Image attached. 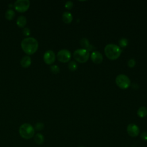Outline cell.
Here are the masks:
<instances>
[{
    "instance_id": "cell-7",
    "label": "cell",
    "mask_w": 147,
    "mask_h": 147,
    "mask_svg": "<svg viewBox=\"0 0 147 147\" xmlns=\"http://www.w3.org/2000/svg\"><path fill=\"white\" fill-rule=\"evenodd\" d=\"M57 57L59 61L62 63H67L70 60L71 57V55L68 50L64 49L60 50L57 52Z\"/></svg>"
},
{
    "instance_id": "cell-4",
    "label": "cell",
    "mask_w": 147,
    "mask_h": 147,
    "mask_svg": "<svg viewBox=\"0 0 147 147\" xmlns=\"http://www.w3.org/2000/svg\"><path fill=\"white\" fill-rule=\"evenodd\" d=\"M90 57V52L87 50L82 48L78 49L74 53V57L76 61L83 63L86 62Z\"/></svg>"
},
{
    "instance_id": "cell-15",
    "label": "cell",
    "mask_w": 147,
    "mask_h": 147,
    "mask_svg": "<svg viewBox=\"0 0 147 147\" xmlns=\"http://www.w3.org/2000/svg\"><path fill=\"white\" fill-rule=\"evenodd\" d=\"M137 115L140 118H144L147 115V109L144 106L140 107L137 110Z\"/></svg>"
},
{
    "instance_id": "cell-6",
    "label": "cell",
    "mask_w": 147,
    "mask_h": 147,
    "mask_svg": "<svg viewBox=\"0 0 147 147\" xmlns=\"http://www.w3.org/2000/svg\"><path fill=\"white\" fill-rule=\"evenodd\" d=\"M13 6L18 12H24L29 9L30 1L29 0H17L14 2Z\"/></svg>"
},
{
    "instance_id": "cell-14",
    "label": "cell",
    "mask_w": 147,
    "mask_h": 147,
    "mask_svg": "<svg viewBox=\"0 0 147 147\" xmlns=\"http://www.w3.org/2000/svg\"><path fill=\"white\" fill-rule=\"evenodd\" d=\"M26 22H27V20L25 16H20L17 19V25L20 27V28H24L26 24Z\"/></svg>"
},
{
    "instance_id": "cell-20",
    "label": "cell",
    "mask_w": 147,
    "mask_h": 147,
    "mask_svg": "<svg viewBox=\"0 0 147 147\" xmlns=\"http://www.w3.org/2000/svg\"><path fill=\"white\" fill-rule=\"evenodd\" d=\"M50 69L52 71V73L55 74H57L60 72V68L59 67L56 65H52L50 67Z\"/></svg>"
},
{
    "instance_id": "cell-22",
    "label": "cell",
    "mask_w": 147,
    "mask_h": 147,
    "mask_svg": "<svg viewBox=\"0 0 147 147\" xmlns=\"http://www.w3.org/2000/svg\"><path fill=\"white\" fill-rule=\"evenodd\" d=\"M22 33L26 36H29L30 34V30L28 27L24 28L22 29Z\"/></svg>"
},
{
    "instance_id": "cell-3",
    "label": "cell",
    "mask_w": 147,
    "mask_h": 147,
    "mask_svg": "<svg viewBox=\"0 0 147 147\" xmlns=\"http://www.w3.org/2000/svg\"><path fill=\"white\" fill-rule=\"evenodd\" d=\"M19 133L22 138L28 140L33 137L34 134V129L30 123H24L20 126Z\"/></svg>"
},
{
    "instance_id": "cell-13",
    "label": "cell",
    "mask_w": 147,
    "mask_h": 147,
    "mask_svg": "<svg viewBox=\"0 0 147 147\" xmlns=\"http://www.w3.org/2000/svg\"><path fill=\"white\" fill-rule=\"evenodd\" d=\"M62 20L65 24H69L72 21V16L70 12L64 11L62 14Z\"/></svg>"
},
{
    "instance_id": "cell-5",
    "label": "cell",
    "mask_w": 147,
    "mask_h": 147,
    "mask_svg": "<svg viewBox=\"0 0 147 147\" xmlns=\"http://www.w3.org/2000/svg\"><path fill=\"white\" fill-rule=\"evenodd\" d=\"M115 83L117 85L122 89L127 88L130 84V80L127 76L124 74H119L115 78Z\"/></svg>"
},
{
    "instance_id": "cell-24",
    "label": "cell",
    "mask_w": 147,
    "mask_h": 147,
    "mask_svg": "<svg viewBox=\"0 0 147 147\" xmlns=\"http://www.w3.org/2000/svg\"><path fill=\"white\" fill-rule=\"evenodd\" d=\"M65 8L68 9H71L73 7V2L71 1H68L65 3Z\"/></svg>"
},
{
    "instance_id": "cell-11",
    "label": "cell",
    "mask_w": 147,
    "mask_h": 147,
    "mask_svg": "<svg viewBox=\"0 0 147 147\" xmlns=\"http://www.w3.org/2000/svg\"><path fill=\"white\" fill-rule=\"evenodd\" d=\"M80 43L81 45L84 48V49L87 50L88 51H92L94 48V47L90 43L89 41L86 38H82L80 41Z\"/></svg>"
},
{
    "instance_id": "cell-9",
    "label": "cell",
    "mask_w": 147,
    "mask_h": 147,
    "mask_svg": "<svg viewBox=\"0 0 147 147\" xmlns=\"http://www.w3.org/2000/svg\"><path fill=\"white\" fill-rule=\"evenodd\" d=\"M126 130L128 134L132 137H136L140 134V129L138 126L134 123L129 124Z\"/></svg>"
},
{
    "instance_id": "cell-12",
    "label": "cell",
    "mask_w": 147,
    "mask_h": 147,
    "mask_svg": "<svg viewBox=\"0 0 147 147\" xmlns=\"http://www.w3.org/2000/svg\"><path fill=\"white\" fill-rule=\"evenodd\" d=\"M32 60L30 56L26 55L24 56L21 60V65L24 68H27L30 65Z\"/></svg>"
},
{
    "instance_id": "cell-1",
    "label": "cell",
    "mask_w": 147,
    "mask_h": 147,
    "mask_svg": "<svg viewBox=\"0 0 147 147\" xmlns=\"http://www.w3.org/2000/svg\"><path fill=\"white\" fill-rule=\"evenodd\" d=\"M21 46L24 52L28 55H32L37 51L38 43L35 38L28 37L22 40Z\"/></svg>"
},
{
    "instance_id": "cell-18",
    "label": "cell",
    "mask_w": 147,
    "mask_h": 147,
    "mask_svg": "<svg viewBox=\"0 0 147 147\" xmlns=\"http://www.w3.org/2000/svg\"><path fill=\"white\" fill-rule=\"evenodd\" d=\"M68 67L69 68V69L71 71H75L77 68H78V65H77V64L75 61H71L69 63L68 65Z\"/></svg>"
},
{
    "instance_id": "cell-19",
    "label": "cell",
    "mask_w": 147,
    "mask_h": 147,
    "mask_svg": "<svg viewBox=\"0 0 147 147\" xmlns=\"http://www.w3.org/2000/svg\"><path fill=\"white\" fill-rule=\"evenodd\" d=\"M119 45L122 47V48H124L125 47H126L128 44V41L126 38H122L119 40Z\"/></svg>"
},
{
    "instance_id": "cell-21",
    "label": "cell",
    "mask_w": 147,
    "mask_h": 147,
    "mask_svg": "<svg viewBox=\"0 0 147 147\" xmlns=\"http://www.w3.org/2000/svg\"><path fill=\"white\" fill-rule=\"evenodd\" d=\"M44 125L42 122H37L35 124L34 129L37 130H41L44 129Z\"/></svg>"
},
{
    "instance_id": "cell-23",
    "label": "cell",
    "mask_w": 147,
    "mask_h": 147,
    "mask_svg": "<svg viewBox=\"0 0 147 147\" xmlns=\"http://www.w3.org/2000/svg\"><path fill=\"white\" fill-rule=\"evenodd\" d=\"M136 64V61L134 59H130L128 60V62H127V65L130 67V68H132L133 67H134Z\"/></svg>"
},
{
    "instance_id": "cell-2",
    "label": "cell",
    "mask_w": 147,
    "mask_h": 147,
    "mask_svg": "<svg viewBox=\"0 0 147 147\" xmlns=\"http://www.w3.org/2000/svg\"><path fill=\"white\" fill-rule=\"evenodd\" d=\"M104 51L106 57L110 60L118 59L122 52L121 48L114 44H109L106 45Z\"/></svg>"
},
{
    "instance_id": "cell-26",
    "label": "cell",
    "mask_w": 147,
    "mask_h": 147,
    "mask_svg": "<svg viewBox=\"0 0 147 147\" xmlns=\"http://www.w3.org/2000/svg\"><path fill=\"white\" fill-rule=\"evenodd\" d=\"M79 147H84V146H79Z\"/></svg>"
},
{
    "instance_id": "cell-10",
    "label": "cell",
    "mask_w": 147,
    "mask_h": 147,
    "mask_svg": "<svg viewBox=\"0 0 147 147\" xmlns=\"http://www.w3.org/2000/svg\"><path fill=\"white\" fill-rule=\"evenodd\" d=\"M91 59L95 64H100L103 61V56L98 51H94L91 55Z\"/></svg>"
},
{
    "instance_id": "cell-25",
    "label": "cell",
    "mask_w": 147,
    "mask_h": 147,
    "mask_svg": "<svg viewBox=\"0 0 147 147\" xmlns=\"http://www.w3.org/2000/svg\"><path fill=\"white\" fill-rule=\"evenodd\" d=\"M141 138L145 141H147V131H144L140 134Z\"/></svg>"
},
{
    "instance_id": "cell-16",
    "label": "cell",
    "mask_w": 147,
    "mask_h": 147,
    "mask_svg": "<svg viewBox=\"0 0 147 147\" xmlns=\"http://www.w3.org/2000/svg\"><path fill=\"white\" fill-rule=\"evenodd\" d=\"M34 141L38 145H41L44 141V136L41 133H37L34 136Z\"/></svg>"
},
{
    "instance_id": "cell-17",
    "label": "cell",
    "mask_w": 147,
    "mask_h": 147,
    "mask_svg": "<svg viewBox=\"0 0 147 147\" xmlns=\"http://www.w3.org/2000/svg\"><path fill=\"white\" fill-rule=\"evenodd\" d=\"M5 18L8 20H11L15 16V12L13 9H7L5 13Z\"/></svg>"
},
{
    "instance_id": "cell-8",
    "label": "cell",
    "mask_w": 147,
    "mask_h": 147,
    "mask_svg": "<svg viewBox=\"0 0 147 147\" xmlns=\"http://www.w3.org/2000/svg\"><path fill=\"white\" fill-rule=\"evenodd\" d=\"M56 59V55L55 52L52 50L47 51L43 56V59L44 62L47 64H51L55 62Z\"/></svg>"
}]
</instances>
